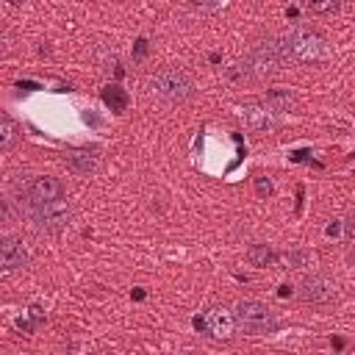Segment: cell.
Returning <instances> with one entry per match:
<instances>
[{
	"label": "cell",
	"mask_w": 355,
	"mask_h": 355,
	"mask_svg": "<svg viewBox=\"0 0 355 355\" xmlns=\"http://www.w3.org/2000/svg\"><path fill=\"white\" fill-rule=\"evenodd\" d=\"M147 89L166 105H180L194 94V78L183 67H161L147 78Z\"/></svg>",
	"instance_id": "obj_1"
},
{
	"label": "cell",
	"mask_w": 355,
	"mask_h": 355,
	"mask_svg": "<svg viewBox=\"0 0 355 355\" xmlns=\"http://www.w3.org/2000/svg\"><path fill=\"white\" fill-rule=\"evenodd\" d=\"M280 44H283L286 58L297 61V64H316V61H322L327 55L324 36L319 31H313V28H305V25H297L288 33H283Z\"/></svg>",
	"instance_id": "obj_2"
},
{
	"label": "cell",
	"mask_w": 355,
	"mask_h": 355,
	"mask_svg": "<svg viewBox=\"0 0 355 355\" xmlns=\"http://www.w3.org/2000/svg\"><path fill=\"white\" fill-rule=\"evenodd\" d=\"M286 64H288V58L283 53L280 39H263L250 47L247 58L241 61V72L250 78H266V75L280 72Z\"/></svg>",
	"instance_id": "obj_3"
},
{
	"label": "cell",
	"mask_w": 355,
	"mask_h": 355,
	"mask_svg": "<svg viewBox=\"0 0 355 355\" xmlns=\"http://www.w3.org/2000/svg\"><path fill=\"white\" fill-rule=\"evenodd\" d=\"M230 313H233L236 330H241L244 336H269L277 327L272 308H266L258 300H239Z\"/></svg>",
	"instance_id": "obj_4"
},
{
	"label": "cell",
	"mask_w": 355,
	"mask_h": 355,
	"mask_svg": "<svg viewBox=\"0 0 355 355\" xmlns=\"http://www.w3.org/2000/svg\"><path fill=\"white\" fill-rule=\"evenodd\" d=\"M31 216L44 230H61L72 219V202L67 200V194L47 202H31Z\"/></svg>",
	"instance_id": "obj_5"
},
{
	"label": "cell",
	"mask_w": 355,
	"mask_h": 355,
	"mask_svg": "<svg viewBox=\"0 0 355 355\" xmlns=\"http://www.w3.org/2000/svg\"><path fill=\"white\" fill-rule=\"evenodd\" d=\"M194 327L208 338L227 341L233 336V330H236V322H233L230 308H208L200 316H194Z\"/></svg>",
	"instance_id": "obj_6"
},
{
	"label": "cell",
	"mask_w": 355,
	"mask_h": 355,
	"mask_svg": "<svg viewBox=\"0 0 355 355\" xmlns=\"http://www.w3.org/2000/svg\"><path fill=\"white\" fill-rule=\"evenodd\" d=\"M239 114H241L244 128H250L252 133H269V130L277 128V114L269 111L263 100H247V103H241V111Z\"/></svg>",
	"instance_id": "obj_7"
},
{
	"label": "cell",
	"mask_w": 355,
	"mask_h": 355,
	"mask_svg": "<svg viewBox=\"0 0 355 355\" xmlns=\"http://www.w3.org/2000/svg\"><path fill=\"white\" fill-rule=\"evenodd\" d=\"M300 297L305 302H313V305H324L336 297V283L330 277H322V275H311L300 283Z\"/></svg>",
	"instance_id": "obj_8"
},
{
	"label": "cell",
	"mask_w": 355,
	"mask_h": 355,
	"mask_svg": "<svg viewBox=\"0 0 355 355\" xmlns=\"http://www.w3.org/2000/svg\"><path fill=\"white\" fill-rule=\"evenodd\" d=\"M28 263V250L14 236H0V275L17 272Z\"/></svg>",
	"instance_id": "obj_9"
},
{
	"label": "cell",
	"mask_w": 355,
	"mask_h": 355,
	"mask_svg": "<svg viewBox=\"0 0 355 355\" xmlns=\"http://www.w3.org/2000/svg\"><path fill=\"white\" fill-rule=\"evenodd\" d=\"M64 194H67V186L53 175H39L28 183V200L31 202H47V200H58Z\"/></svg>",
	"instance_id": "obj_10"
},
{
	"label": "cell",
	"mask_w": 355,
	"mask_h": 355,
	"mask_svg": "<svg viewBox=\"0 0 355 355\" xmlns=\"http://www.w3.org/2000/svg\"><path fill=\"white\" fill-rule=\"evenodd\" d=\"M266 108L275 111V114H286V111H294L297 108V94L291 89H269L266 97H263Z\"/></svg>",
	"instance_id": "obj_11"
},
{
	"label": "cell",
	"mask_w": 355,
	"mask_h": 355,
	"mask_svg": "<svg viewBox=\"0 0 355 355\" xmlns=\"http://www.w3.org/2000/svg\"><path fill=\"white\" fill-rule=\"evenodd\" d=\"M64 164L78 175H92L97 169V155L89 150H72V153H64Z\"/></svg>",
	"instance_id": "obj_12"
},
{
	"label": "cell",
	"mask_w": 355,
	"mask_h": 355,
	"mask_svg": "<svg viewBox=\"0 0 355 355\" xmlns=\"http://www.w3.org/2000/svg\"><path fill=\"white\" fill-rule=\"evenodd\" d=\"M17 144H19V128H17V122L8 114L0 111V153L14 150Z\"/></svg>",
	"instance_id": "obj_13"
},
{
	"label": "cell",
	"mask_w": 355,
	"mask_h": 355,
	"mask_svg": "<svg viewBox=\"0 0 355 355\" xmlns=\"http://www.w3.org/2000/svg\"><path fill=\"white\" fill-rule=\"evenodd\" d=\"M275 250L269 247V244H252L250 250H247V261H250V266H258V269H266V266H275Z\"/></svg>",
	"instance_id": "obj_14"
},
{
	"label": "cell",
	"mask_w": 355,
	"mask_h": 355,
	"mask_svg": "<svg viewBox=\"0 0 355 355\" xmlns=\"http://www.w3.org/2000/svg\"><path fill=\"white\" fill-rule=\"evenodd\" d=\"M344 0H302V6L311 11V14H336L341 8Z\"/></svg>",
	"instance_id": "obj_15"
},
{
	"label": "cell",
	"mask_w": 355,
	"mask_h": 355,
	"mask_svg": "<svg viewBox=\"0 0 355 355\" xmlns=\"http://www.w3.org/2000/svg\"><path fill=\"white\" fill-rule=\"evenodd\" d=\"M103 100H105V105H111V108H116V111H122L125 103H128V97H125V92H122L119 86H105Z\"/></svg>",
	"instance_id": "obj_16"
},
{
	"label": "cell",
	"mask_w": 355,
	"mask_h": 355,
	"mask_svg": "<svg viewBox=\"0 0 355 355\" xmlns=\"http://www.w3.org/2000/svg\"><path fill=\"white\" fill-rule=\"evenodd\" d=\"M302 261H305L302 252H277L275 255V263H280L283 269H297V266H302Z\"/></svg>",
	"instance_id": "obj_17"
},
{
	"label": "cell",
	"mask_w": 355,
	"mask_h": 355,
	"mask_svg": "<svg viewBox=\"0 0 355 355\" xmlns=\"http://www.w3.org/2000/svg\"><path fill=\"white\" fill-rule=\"evenodd\" d=\"M255 194L263 197V200L272 194V180H269L266 175H258V178H255Z\"/></svg>",
	"instance_id": "obj_18"
},
{
	"label": "cell",
	"mask_w": 355,
	"mask_h": 355,
	"mask_svg": "<svg viewBox=\"0 0 355 355\" xmlns=\"http://www.w3.org/2000/svg\"><path fill=\"white\" fill-rule=\"evenodd\" d=\"M11 222H14V211H11L8 200L0 197V227H3V225H11Z\"/></svg>",
	"instance_id": "obj_19"
},
{
	"label": "cell",
	"mask_w": 355,
	"mask_h": 355,
	"mask_svg": "<svg viewBox=\"0 0 355 355\" xmlns=\"http://www.w3.org/2000/svg\"><path fill=\"white\" fill-rule=\"evenodd\" d=\"M191 6H197V8H205V11H216V8H222L227 0H189Z\"/></svg>",
	"instance_id": "obj_20"
}]
</instances>
